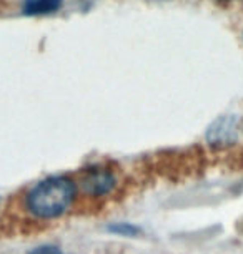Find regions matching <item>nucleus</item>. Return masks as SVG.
<instances>
[{
    "label": "nucleus",
    "instance_id": "nucleus-1",
    "mask_svg": "<svg viewBox=\"0 0 243 254\" xmlns=\"http://www.w3.org/2000/svg\"><path fill=\"white\" fill-rule=\"evenodd\" d=\"M74 194L75 186L69 178L64 176L47 178L32 188L27 198V206L37 218H57L69 209Z\"/></svg>",
    "mask_w": 243,
    "mask_h": 254
},
{
    "label": "nucleus",
    "instance_id": "nucleus-2",
    "mask_svg": "<svg viewBox=\"0 0 243 254\" xmlns=\"http://www.w3.org/2000/svg\"><path fill=\"white\" fill-rule=\"evenodd\" d=\"M238 136V122L237 118H222L213 123V127L208 131V140L213 145H222V143H232Z\"/></svg>",
    "mask_w": 243,
    "mask_h": 254
},
{
    "label": "nucleus",
    "instance_id": "nucleus-3",
    "mask_svg": "<svg viewBox=\"0 0 243 254\" xmlns=\"http://www.w3.org/2000/svg\"><path fill=\"white\" fill-rule=\"evenodd\" d=\"M113 185H115V178L108 171H92L83 180V190L93 196L108 193Z\"/></svg>",
    "mask_w": 243,
    "mask_h": 254
},
{
    "label": "nucleus",
    "instance_id": "nucleus-4",
    "mask_svg": "<svg viewBox=\"0 0 243 254\" xmlns=\"http://www.w3.org/2000/svg\"><path fill=\"white\" fill-rule=\"evenodd\" d=\"M64 0H23L22 10L25 15H47L62 7Z\"/></svg>",
    "mask_w": 243,
    "mask_h": 254
},
{
    "label": "nucleus",
    "instance_id": "nucleus-5",
    "mask_svg": "<svg viewBox=\"0 0 243 254\" xmlns=\"http://www.w3.org/2000/svg\"><path fill=\"white\" fill-rule=\"evenodd\" d=\"M28 254H62V251L59 248L50 246V244H44V246H39V248L32 249Z\"/></svg>",
    "mask_w": 243,
    "mask_h": 254
},
{
    "label": "nucleus",
    "instance_id": "nucleus-6",
    "mask_svg": "<svg viewBox=\"0 0 243 254\" xmlns=\"http://www.w3.org/2000/svg\"><path fill=\"white\" fill-rule=\"evenodd\" d=\"M110 231L120 234H135L137 228L130 226V224H115V226H110Z\"/></svg>",
    "mask_w": 243,
    "mask_h": 254
}]
</instances>
